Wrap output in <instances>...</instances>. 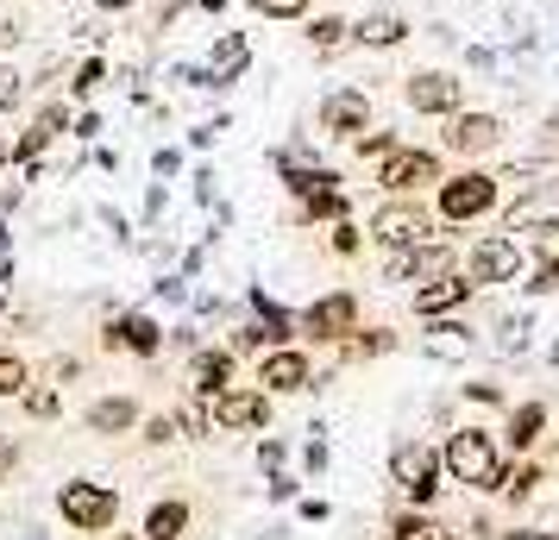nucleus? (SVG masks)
Masks as SVG:
<instances>
[{
	"instance_id": "obj_28",
	"label": "nucleus",
	"mask_w": 559,
	"mask_h": 540,
	"mask_svg": "<svg viewBox=\"0 0 559 540\" xmlns=\"http://www.w3.org/2000/svg\"><path fill=\"white\" fill-rule=\"evenodd\" d=\"M102 82H107V63H102V57H88V63L76 70V82H70V95H76V101H88Z\"/></svg>"
},
{
	"instance_id": "obj_40",
	"label": "nucleus",
	"mask_w": 559,
	"mask_h": 540,
	"mask_svg": "<svg viewBox=\"0 0 559 540\" xmlns=\"http://www.w3.org/2000/svg\"><path fill=\"white\" fill-rule=\"evenodd\" d=\"M70 127H76V139H82V145H88V139L102 132V113H82V120H70Z\"/></svg>"
},
{
	"instance_id": "obj_10",
	"label": "nucleus",
	"mask_w": 559,
	"mask_h": 540,
	"mask_svg": "<svg viewBox=\"0 0 559 540\" xmlns=\"http://www.w3.org/2000/svg\"><path fill=\"white\" fill-rule=\"evenodd\" d=\"M271 421V396L264 389H221L207 396V428H264Z\"/></svg>"
},
{
	"instance_id": "obj_3",
	"label": "nucleus",
	"mask_w": 559,
	"mask_h": 540,
	"mask_svg": "<svg viewBox=\"0 0 559 540\" xmlns=\"http://www.w3.org/2000/svg\"><path fill=\"white\" fill-rule=\"evenodd\" d=\"M433 189H440V220H453V227L497 207V177L490 170H459V177H440Z\"/></svg>"
},
{
	"instance_id": "obj_33",
	"label": "nucleus",
	"mask_w": 559,
	"mask_h": 540,
	"mask_svg": "<svg viewBox=\"0 0 559 540\" xmlns=\"http://www.w3.org/2000/svg\"><path fill=\"white\" fill-rule=\"evenodd\" d=\"M396 145H403L396 132H358V157H390Z\"/></svg>"
},
{
	"instance_id": "obj_21",
	"label": "nucleus",
	"mask_w": 559,
	"mask_h": 540,
	"mask_svg": "<svg viewBox=\"0 0 559 540\" xmlns=\"http://www.w3.org/2000/svg\"><path fill=\"white\" fill-rule=\"evenodd\" d=\"M346 32H353V26H346L340 13H321V20L308 26V51H314V57H333V51H346V45H353Z\"/></svg>"
},
{
	"instance_id": "obj_30",
	"label": "nucleus",
	"mask_w": 559,
	"mask_h": 540,
	"mask_svg": "<svg viewBox=\"0 0 559 540\" xmlns=\"http://www.w3.org/2000/svg\"><path fill=\"white\" fill-rule=\"evenodd\" d=\"M20 403H26V415H38V421H51L57 409H63V396H57V389H20Z\"/></svg>"
},
{
	"instance_id": "obj_11",
	"label": "nucleus",
	"mask_w": 559,
	"mask_h": 540,
	"mask_svg": "<svg viewBox=\"0 0 559 540\" xmlns=\"http://www.w3.org/2000/svg\"><path fill=\"white\" fill-rule=\"evenodd\" d=\"M522 245L515 239H478L472 257H465V277L472 284H515V271H522Z\"/></svg>"
},
{
	"instance_id": "obj_27",
	"label": "nucleus",
	"mask_w": 559,
	"mask_h": 540,
	"mask_svg": "<svg viewBox=\"0 0 559 540\" xmlns=\"http://www.w3.org/2000/svg\"><path fill=\"white\" fill-rule=\"evenodd\" d=\"M390 346H396V334H390V327H371V334L346 339V359H378V352H390Z\"/></svg>"
},
{
	"instance_id": "obj_25",
	"label": "nucleus",
	"mask_w": 559,
	"mask_h": 540,
	"mask_svg": "<svg viewBox=\"0 0 559 540\" xmlns=\"http://www.w3.org/2000/svg\"><path fill=\"white\" fill-rule=\"evenodd\" d=\"M26 384H32L26 359H13V352H0V403H13V396H20Z\"/></svg>"
},
{
	"instance_id": "obj_17",
	"label": "nucleus",
	"mask_w": 559,
	"mask_h": 540,
	"mask_svg": "<svg viewBox=\"0 0 559 540\" xmlns=\"http://www.w3.org/2000/svg\"><path fill=\"white\" fill-rule=\"evenodd\" d=\"M472 289H478V284H472L465 271H447V277H433V284L415 289V314H421V321H440V314L459 309V302H465Z\"/></svg>"
},
{
	"instance_id": "obj_2",
	"label": "nucleus",
	"mask_w": 559,
	"mask_h": 540,
	"mask_svg": "<svg viewBox=\"0 0 559 540\" xmlns=\"http://www.w3.org/2000/svg\"><path fill=\"white\" fill-rule=\"evenodd\" d=\"M371 239H378L383 252H403V245H421L433 239V214L415 195H390V202L371 214Z\"/></svg>"
},
{
	"instance_id": "obj_45",
	"label": "nucleus",
	"mask_w": 559,
	"mask_h": 540,
	"mask_svg": "<svg viewBox=\"0 0 559 540\" xmlns=\"http://www.w3.org/2000/svg\"><path fill=\"white\" fill-rule=\"evenodd\" d=\"M7 284H13V264H0V289H7Z\"/></svg>"
},
{
	"instance_id": "obj_47",
	"label": "nucleus",
	"mask_w": 559,
	"mask_h": 540,
	"mask_svg": "<svg viewBox=\"0 0 559 540\" xmlns=\"http://www.w3.org/2000/svg\"><path fill=\"white\" fill-rule=\"evenodd\" d=\"M547 540H559V535H547Z\"/></svg>"
},
{
	"instance_id": "obj_29",
	"label": "nucleus",
	"mask_w": 559,
	"mask_h": 540,
	"mask_svg": "<svg viewBox=\"0 0 559 540\" xmlns=\"http://www.w3.org/2000/svg\"><path fill=\"white\" fill-rule=\"evenodd\" d=\"M20 101H26V76L13 63H0V113H13Z\"/></svg>"
},
{
	"instance_id": "obj_1",
	"label": "nucleus",
	"mask_w": 559,
	"mask_h": 540,
	"mask_svg": "<svg viewBox=\"0 0 559 540\" xmlns=\"http://www.w3.org/2000/svg\"><path fill=\"white\" fill-rule=\"evenodd\" d=\"M440 465L453 471L459 484H472V490H497V478H503V465H497V446H490V434H484V428H459V434L447 440Z\"/></svg>"
},
{
	"instance_id": "obj_22",
	"label": "nucleus",
	"mask_w": 559,
	"mask_h": 540,
	"mask_svg": "<svg viewBox=\"0 0 559 540\" xmlns=\"http://www.w3.org/2000/svg\"><path fill=\"white\" fill-rule=\"evenodd\" d=\"M540 428H547V403H522L515 421H509V446H515V453H528L534 440H540Z\"/></svg>"
},
{
	"instance_id": "obj_37",
	"label": "nucleus",
	"mask_w": 559,
	"mask_h": 540,
	"mask_svg": "<svg viewBox=\"0 0 559 540\" xmlns=\"http://www.w3.org/2000/svg\"><path fill=\"white\" fill-rule=\"evenodd\" d=\"M358 245H365V239H358V227H353V220H340V227H333V252H340V257H353Z\"/></svg>"
},
{
	"instance_id": "obj_43",
	"label": "nucleus",
	"mask_w": 559,
	"mask_h": 540,
	"mask_svg": "<svg viewBox=\"0 0 559 540\" xmlns=\"http://www.w3.org/2000/svg\"><path fill=\"white\" fill-rule=\"evenodd\" d=\"M132 0H102V13H127Z\"/></svg>"
},
{
	"instance_id": "obj_15",
	"label": "nucleus",
	"mask_w": 559,
	"mask_h": 540,
	"mask_svg": "<svg viewBox=\"0 0 559 540\" xmlns=\"http://www.w3.org/2000/svg\"><path fill=\"white\" fill-rule=\"evenodd\" d=\"M308 359L302 352H289V346H277V352H264L258 359V384H264V396H296V389H308Z\"/></svg>"
},
{
	"instance_id": "obj_44",
	"label": "nucleus",
	"mask_w": 559,
	"mask_h": 540,
	"mask_svg": "<svg viewBox=\"0 0 559 540\" xmlns=\"http://www.w3.org/2000/svg\"><path fill=\"white\" fill-rule=\"evenodd\" d=\"M195 7H202V13H221V7H227V0H195Z\"/></svg>"
},
{
	"instance_id": "obj_8",
	"label": "nucleus",
	"mask_w": 559,
	"mask_h": 540,
	"mask_svg": "<svg viewBox=\"0 0 559 540\" xmlns=\"http://www.w3.org/2000/svg\"><path fill=\"white\" fill-rule=\"evenodd\" d=\"M57 132H70V107H63V101H45L38 113H32V127L20 132L13 145H7V170H13V164H20V170H32V164H38V157L57 145Z\"/></svg>"
},
{
	"instance_id": "obj_26",
	"label": "nucleus",
	"mask_w": 559,
	"mask_h": 540,
	"mask_svg": "<svg viewBox=\"0 0 559 540\" xmlns=\"http://www.w3.org/2000/svg\"><path fill=\"white\" fill-rule=\"evenodd\" d=\"M528 232H534V239H528L534 257H540V264H554V257H559V220H554V214H540Z\"/></svg>"
},
{
	"instance_id": "obj_42",
	"label": "nucleus",
	"mask_w": 559,
	"mask_h": 540,
	"mask_svg": "<svg viewBox=\"0 0 559 540\" xmlns=\"http://www.w3.org/2000/svg\"><path fill=\"white\" fill-rule=\"evenodd\" d=\"M13 465H20V446H0V478H7Z\"/></svg>"
},
{
	"instance_id": "obj_13",
	"label": "nucleus",
	"mask_w": 559,
	"mask_h": 540,
	"mask_svg": "<svg viewBox=\"0 0 559 540\" xmlns=\"http://www.w3.org/2000/svg\"><path fill=\"white\" fill-rule=\"evenodd\" d=\"M302 327L314 339H353L358 334V296H353V289H333V296H321V302L302 314Z\"/></svg>"
},
{
	"instance_id": "obj_39",
	"label": "nucleus",
	"mask_w": 559,
	"mask_h": 540,
	"mask_svg": "<svg viewBox=\"0 0 559 540\" xmlns=\"http://www.w3.org/2000/svg\"><path fill=\"white\" fill-rule=\"evenodd\" d=\"M534 296H554V289H559V257H554V264H540V271H534Z\"/></svg>"
},
{
	"instance_id": "obj_18",
	"label": "nucleus",
	"mask_w": 559,
	"mask_h": 540,
	"mask_svg": "<svg viewBox=\"0 0 559 540\" xmlns=\"http://www.w3.org/2000/svg\"><path fill=\"white\" fill-rule=\"evenodd\" d=\"M408 32H415V26H408L403 13H365V20H358V26L346 32V38H353L358 51H396Z\"/></svg>"
},
{
	"instance_id": "obj_24",
	"label": "nucleus",
	"mask_w": 559,
	"mask_h": 540,
	"mask_svg": "<svg viewBox=\"0 0 559 540\" xmlns=\"http://www.w3.org/2000/svg\"><path fill=\"white\" fill-rule=\"evenodd\" d=\"M182 528H189V509H182V503H157V509L145 515V535L152 540H182Z\"/></svg>"
},
{
	"instance_id": "obj_36",
	"label": "nucleus",
	"mask_w": 559,
	"mask_h": 540,
	"mask_svg": "<svg viewBox=\"0 0 559 540\" xmlns=\"http://www.w3.org/2000/svg\"><path fill=\"white\" fill-rule=\"evenodd\" d=\"M440 535H447L440 521H415V515H408V521H396V540H440Z\"/></svg>"
},
{
	"instance_id": "obj_16",
	"label": "nucleus",
	"mask_w": 559,
	"mask_h": 540,
	"mask_svg": "<svg viewBox=\"0 0 559 540\" xmlns=\"http://www.w3.org/2000/svg\"><path fill=\"white\" fill-rule=\"evenodd\" d=\"M102 339H107V346H120V352H139V359H152L157 346H164V327H157L152 314H114Z\"/></svg>"
},
{
	"instance_id": "obj_6",
	"label": "nucleus",
	"mask_w": 559,
	"mask_h": 540,
	"mask_svg": "<svg viewBox=\"0 0 559 540\" xmlns=\"http://www.w3.org/2000/svg\"><path fill=\"white\" fill-rule=\"evenodd\" d=\"M403 101L415 107V113L447 120L453 107H465V82H459L453 70H415V76H403Z\"/></svg>"
},
{
	"instance_id": "obj_19",
	"label": "nucleus",
	"mask_w": 559,
	"mask_h": 540,
	"mask_svg": "<svg viewBox=\"0 0 559 540\" xmlns=\"http://www.w3.org/2000/svg\"><path fill=\"white\" fill-rule=\"evenodd\" d=\"M132 421H139V403H132V396H102V403L88 409V428H95V434H127Z\"/></svg>"
},
{
	"instance_id": "obj_5",
	"label": "nucleus",
	"mask_w": 559,
	"mask_h": 540,
	"mask_svg": "<svg viewBox=\"0 0 559 540\" xmlns=\"http://www.w3.org/2000/svg\"><path fill=\"white\" fill-rule=\"evenodd\" d=\"M447 271H459V252L453 245H440V239H421V245H403V252H390V264H383V277L390 284H433V277H447Z\"/></svg>"
},
{
	"instance_id": "obj_7",
	"label": "nucleus",
	"mask_w": 559,
	"mask_h": 540,
	"mask_svg": "<svg viewBox=\"0 0 559 540\" xmlns=\"http://www.w3.org/2000/svg\"><path fill=\"white\" fill-rule=\"evenodd\" d=\"M378 182L390 189V195H421V189H433V182H440V152H415V145H396V152L383 157Z\"/></svg>"
},
{
	"instance_id": "obj_12",
	"label": "nucleus",
	"mask_w": 559,
	"mask_h": 540,
	"mask_svg": "<svg viewBox=\"0 0 559 540\" xmlns=\"http://www.w3.org/2000/svg\"><path fill=\"white\" fill-rule=\"evenodd\" d=\"M57 509H63V521H76V528H107L114 509H120V496L107 484H63Z\"/></svg>"
},
{
	"instance_id": "obj_20",
	"label": "nucleus",
	"mask_w": 559,
	"mask_h": 540,
	"mask_svg": "<svg viewBox=\"0 0 559 540\" xmlns=\"http://www.w3.org/2000/svg\"><path fill=\"white\" fill-rule=\"evenodd\" d=\"M233 389V352H195V396Z\"/></svg>"
},
{
	"instance_id": "obj_4",
	"label": "nucleus",
	"mask_w": 559,
	"mask_h": 540,
	"mask_svg": "<svg viewBox=\"0 0 559 540\" xmlns=\"http://www.w3.org/2000/svg\"><path fill=\"white\" fill-rule=\"evenodd\" d=\"M440 145L459 157H484L503 145V120L497 113H484V107H453L447 113V132H440Z\"/></svg>"
},
{
	"instance_id": "obj_35",
	"label": "nucleus",
	"mask_w": 559,
	"mask_h": 540,
	"mask_svg": "<svg viewBox=\"0 0 559 540\" xmlns=\"http://www.w3.org/2000/svg\"><path fill=\"white\" fill-rule=\"evenodd\" d=\"M534 484H540V471H534V465H522V471H509V478H497V490H509V496H528Z\"/></svg>"
},
{
	"instance_id": "obj_31",
	"label": "nucleus",
	"mask_w": 559,
	"mask_h": 540,
	"mask_svg": "<svg viewBox=\"0 0 559 540\" xmlns=\"http://www.w3.org/2000/svg\"><path fill=\"white\" fill-rule=\"evenodd\" d=\"M264 346H277V334H271L264 321H252V327H239V334H233V352H264Z\"/></svg>"
},
{
	"instance_id": "obj_41",
	"label": "nucleus",
	"mask_w": 559,
	"mask_h": 540,
	"mask_svg": "<svg viewBox=\"0 0 559 540\" xmlns=\"http://www.w3.org/2000/svg\"><path fill=\"white\" fill-rule=\"evenodd\" d=\"M214 132H221V120H207V127H195V132H189V145H195V152H207V145H214Z\"/></svg>"
},
{
	"instance_id": "obj_9",
	"label": "nucleus",
	"mask_w": 559,
	"mask_h": 540,
	"mask_svg": "<svg viewBox=\"0 0 559 540\" xmlns=\"http://www.w3.org/2000/svg\"><path fill=\"white\" fill-rule=\"evenodd\" d=\"M390 478H396V490H403V496L428 503L433 490H440V453H433V446H421V440H403V446H396V459H390Z\"/></svg>"
},
{
	"instance_id": "obj_32",
	"label": "nucleus",
	"mask_w": 559,
	"mask_h": 540,
	"mask_svg": "<svg viewBox=\"0 0 559 540\" xmlns=\"http://www.w3.org/2000/svg\"><path fill=\"white\" fill-rule=\"evenodd\" d=\"M252 13H264V20H302L308 0H246Z\"/></svg>"
},
{
	"instance_id": "obj_14",
	"label": "nucleus",
	"mask_w": 559,
	"mask_h": 540,
	"mask_svg": "<svg viewBox=\"0 0 559 540\" xmlns=\"http://www.w3.org/2000/svg\"><path fill=\"white\" fill-rule=\"evenodd\" d=\"M365 127H371V95L365 88H333L321 101V132L328 139H358Z\"/></svg>"
},
{
	"instance_id": "obj_38",
	"label": "nucleus",
	"mask_w": 559,
	"mask_h": 540,
	"mask_svg": "<svg viewBox=\"0 0 559 540\" xmlns=\"http://www.w3.org/2000/svg\"><path fill=\"white\" fill-rule=\"evenodd\" d=\"M540 152H547V157L559 164V107L547 113V120H540Z\"/></svg>"
},
{
	"instance_id": "obj_23",
	"label": "nucleus",
	"mask_w": 559,
	"mask_h": 540,
	"mask_svg": "<svg viewBox=\"0 0 559 540\" xmlns=\"http://www.w3.org/2000/svg\"><path fill=\"white\" fill-rule=\"evenodd\" d=\"M421 346H428L433 359H465V352H472V334H465V327H453V321H440Z\"/></svg>"
},
{
	"instance_id": "obj_46",
	"label": "nucleus",
	"mask_w": 559,
	"mask_h": 540,
	"mask_svg": "<svg viewBox=\"0 0 559 540\" xmlns=\"http://www.w3.org/2000/svg\"><path fill=\"white\" fill-rule=\"evenodd\" d=\"M0 170H7V139H0Z\"/></svg>"
},
{
	"instance_id": "obj_34",
	"label": "nucleus",
	"mask_w": 559,
	"mask_h": 540,
	"mask_svg": "<svg viewBox=\"0 0 559 540\" xmlns=\"http://www.w3.org/2000/svg\"><path fill=\"white\" fill-rule=\"evenodd\" d=\"M177 434H182L177 415H152V421H145V440H152V446H170Z\"/></svg>"
}]
</instances>
